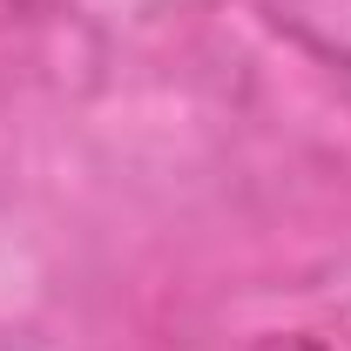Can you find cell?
Masks as SVG:
<instances>
[{
	"label": "cell",
	"mask_w": 351,
	"mask_h": 351,
	"mask_svg": "<svg viewBox=\"0 0 351 351\" xmlns=\"http://www.w3.org/2000/svg\"><path fill=\"white\" fill-rule=\"evenodd\" d=\"M237 351H324L317 338H304V331H263V338H250V345Z\"/></svg>",
	"instance_id": "6da1fadb"
}]
</instances>
